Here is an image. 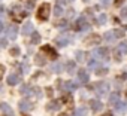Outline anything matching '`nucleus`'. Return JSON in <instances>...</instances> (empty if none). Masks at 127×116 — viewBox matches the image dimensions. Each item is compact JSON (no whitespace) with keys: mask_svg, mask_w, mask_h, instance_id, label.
Instances as JSON below:
<instances>
[{"mask_svg":"<svg viewBox=\"0 0 127 116\" xmlns=\"http://www.w3.org/2000/svg\"><path fill=\"white\" fill-rule=\"evenodd\" d=\"M57 25H58V27H60L61 30H66V28L69 27V24H67V21H60V22H58Z\"/></svg>","mask_w":127,"mask_h":116,"instance_id":"28","label":"nucleus"},{"mask_svg":"<svg viewBox=\"0 0 127 116\" xmlns=\"http://www.w3.org/2000/svg\"><path fill=\"white\" fill-rule=\"evenodd\" d=\"M118 49H120L121 52H127V42H121L120 46H118Z\"/></svg>","mask_w":127,"mask_h":116,"instance_id":"29","label":"nucleus"},{"mask_svg":"<svg viewBox=\"0 0 127 116\" xmlns=\"http://www.w3.org/2000/svg\"><path fill=\"white\" fill-rule=\"evenodd\" d=\"M64 88H66L67 91H75V89H76V83L69 80V82H66V83H64Z\"/></svg>","mask_w":127,"mask_h":116,"instance_id":"23","label":"nucleus"},{"mask_svg":"<svg viewBox=\"0 0 127 116\" xmlns=\"http://www.w3.org/2000/svg\"><path fill=\"white\" fill-rule=\"evenodd\" d=\"M3 28H5V27H3V22L0 21V31H3Z\"/></svg>","mask_w":127,"mask_h":116,"instance_id":"41","label":"nucleus"},{"mask_svg":"<svg viewBox=\"0 0 127 116\" xmlns=\"http://www.w3.org/2000/svg\"><path fill=\"white\" fill-rule=\"evenodd\" d=\"M54 14H55V17H60V15L63 14V8H61L60 5H55V8H54Z\"/></svg>","mask_w":127,"mask_h":116,"instance_id":"25","label":"nucleus"},{"mask_svg":"<svg viewBox=\"0 0 127 116\" xmlns=\"http://www.w3.org/2000/svg\"><path fill=\"white\" fill-rule=\"evenodd\" d=\"M6 82H8V85H17L18 82H20V76L18 75H9L8 76V79H6Z\"/></svg>","mask_w":127,"mask_h":116,"instance_id":"13","label":"nucleus"},{"mask_svg":"<svg viewBox=\"0 0 127 116\" xmlns=\"http://www.w3.org/2000/svg\"><path fill=\"white\" fill-rule=\"evenodd\" d=\"M102 116H114V115H112V112H106V113H103Z\"/></svg>","mask_w":127,"mask_h":116,"instance_id":"40","label":"nucleus"},{"mask_svg":"<svg viewBox=\"0 0 127 116\" xmlns=\"http://www.w3.org/2000/svg\"><path fill=\"white\" fill-rule=\"evenodd\" d=\"M75 116H87V109L85 107H78L75 110Z\"/></svg>","mask_w":127,"mask_h":116,"instance_id":"22","label":"nucleus"},{"mask_svg":"<svg viewBox=\"0 0 127 116\" xmlns=\"http://www.w3.org/2000/svg\"><path fill=\"white\" fill-rule=\"evenodd\" d=\"M118 103H120V95H118L117 92L111 94V95H109V104H111V106H117Z\"/></svg>","mask_w":127,"mask_h":116,"instance_id":"16","label":"nucleus"},{"mask_svg":"<svg viewBox=\"0 0 127 116\" xmlns=\"http://www.w3.org/2000/svg\"><path fill=\"white\" fill-rule=\"evenodd\" d=\"M51 69H52V72H55V73H58V72L61 70V66H60L58 63H55V64H52V67H51Z\"/></svg>","mask_w":127,"mask_h":116,"instance_id":"32","label":"nucleus"},{"mask_svg":"<svg viewBox=\"0 0 127 116\" xmlns=\"http://www.w3.org/2000/svg\"><path fill=\"white\" fill-rule=\"evenodd\" d=\"M34 63L37 64V66H42V64H45L46 63V58H45V55L40 52V54H37L36 57H34Z\"/></svg>","mask_w":127,"mask_h":116,"instance_id":"14","label":"nucleus"},{"mask_svg":"<svg viewBox=\"0 0 127 116\" xmlns=\"http://www.w3.org/2000/svg\"><path fill=\"white\" fill-rule=\"evenodd\" d=\"M106 73H108V69H106V67H99V69H97V75H99V76L106 75Z\"/></svg>","mask_w":127,"mask_h":116,"instance_id":"31","label":"nucleus"},{"mask_svg":"<svg viewBox=\"0 0 127 116\" xmlns=\"http://www.w3.org/2000/svg\"><path fill=\"white\" fill-rule=\"evenodd\" d=\"M21 34L27 36V34H33V24L32 22H26L21 28Z\"/></svg>","mask_w":127,"mask_h":116,"instance_id":"8","label":"nucleus"},{"mask_svg":"<svg viewBox=\"0 0 127 116\" xmlns=\"http://www.w3.org/2000/svg\"><path fill=\"white\" fill-rule=\"evenodd\" d=\"M91 88L97 92V95H99V97H102V95H105V94L108 92V83H105V82L93 83V85H90V89H91Z\"/></svg>","mask_w":127,"mask_h":116,"instance_id":"2","label":"nucleus"},{"mask_svg":"<svg viewBox=\"0 0 127 116\" xmlns=\"http://www.w3.org/2000/svg\"><path fill=\"white\" fill-rule=\"evenodd\" d=\"M114 34H115V37H123V36H124V31H123V30H115Z\"/></svg>","mask_w":127,"mask_h":116,"instance_id":"33","label":"nucleus"},{"mask_svg":"<svg viewBox=\"0 0 127 116\" xmlns=\"http://www.w3.org/2000/svg\"><path fill=\"white\" fill-rule=\"evenodd\" d=\"M103 40H106V42H114V40H115L114 31H106V33L103 34Z\"/></svg>","mask_w":127,"mask_h":116,"instance_id":"17","label":"nucleus"},{"mask_svg":"<svg viewBox=\"0 0 127 116\" xmlns=\"http://www.w3.org/2000/svg\"><path fill=\"white\" fill-rule=\"evenodd\" d=\"M0 109H2V112H3L5 115H8V116H12V115H14V112H12L11 106H9V104H6V103H0Z\"/></svg>","mask_w":127,"mask_h":116,"instance_id":"11","label":"nucleus"},{"mask_svg":"<svg viewBox=\"0 0 127 116\" xmlns=\"http://www.w3.org/2000/svg\"><path fill=\"white\" fill-rule=\"evenodd\" d=\"M90 25H88V22H87V19H85V17L84 15H81L78 19H76V30H87Z\"/></svg>","mask_w":127,"mask_h":116,"instance_id":"4","label":"nucleus"},{"mask_svg":"<svg viewBox=\"0 0 127 116\" xmlns=\"http://www.w3.org/2000/svg\"><path fill=\"white\" fill-rule=\"evenodd\" d=\"M123 79H127V73H123Z\"/></svg>","mask_w":127,"mask_h":116,"instance_id":"42","label":"nucleus"},{"mask_svg":"<svg viewBox=\"0 0 127 116\" xmlns=\"http://www.w3.org/2000/svg\"><path fill=\"white\" fill-rule=\"evenodd\" d=\"M88 69H90V70H97V69H99V61H97V60H90Z\"/></svg>","mask_w":127,"mask_h":116,"instance_id":"21","label":"nucleus"},{"mask_svg":"<svg viewBox=\"0 0 127 116\" xmlns=\"http://www.w3.org/2000/svg\"><path fill=\"white\" fill-rule=\"evenodd\" d=\"M69 2H73V0H69Z\"/></svg>","mask_w":127,"mask_h":116,"instance_id":"44","label":"nucleus"},{"mask_svg":"<svg viewBox=\"0 0 127 116\" xmlns=\"http://www.w3.org/2000/svg\"><path fill=\"white\" fill-rule=\"evenodd\" d=\"M106 22V15L103 14V15H99V18H97V24L99 25H102V24H105Z\"/></svg>","mask_w":127,"mask_h":116,"instance_id":"27","label":"nucleus"},{"mask_svg":"<svg viewBox=\"0 0 127 116\" xmlns=\"http://www.w3.org/2000/svg\"><path fill=\"white\" fill-rule=\"evenodd\" d=\"M76 58H78L79 61H82V60H84V55H82L81 52H76Z\"/></svg>","mask_w":127,"mask_h":116,"instance_id":"38","label":"nucleus"},{"mask_svg":"<svg viewBox=\"0 0 127 116\" xmlns=\"http://www.w3.org/2000/svg\"><path fill=\"white\" fill-rule=\"evenodd\" d=\"M8 45V39H0V48H5Z\"/></svg>","mask_w":127,"mask_h":116,"instance_id":"35","label":"nucleus"},{"mask_svg":"<svg viewBox=\"0 0 127 116\" xmlns=\"http://www.w3.org/2000/svg\"><path fill=\"white\" fill-rule=\"evenodd\" d=\"M64 69H66L67 73H72V72L75 70V63H73V61H67V63L64 64Z\"/></svg>","mask_w":127,"mask_h":116,"instance_id":"20","label":"nucleus"},{"mask_svg":"<svg viewBox=\"0 0 127 116\" xmlns=\"http://www.w3.org/2000/svg\"><path fill=\"white\" fill-rule=\"evenodd\" d=\"M18 107H20V110H30L32 109V103L27 100V98H24V100H21L20 103H18Z\"/></svg>","mask_w":127,"mask_h":116,"instance_id":"10","label":"nucleus"},{"mask_svg":"<svg viewBox=\"0 0 127 116\" xmlns=\"http://www.w3.org/2000/svg\"><path fill=\"white\" fill-rule=\"evenodd\" d=\"M11 55H14V57L20 55V49H18V48H12V49H11Z\"/></svg>","mask_w":127,"mask_h":116,"instance_id":"34","label":"nucleus"},{"mask_svg":"<svg viewBox=\"0 0 127 116\" xmlns=\"http://www.w3.org/2000/svg\"><path fill=\"white\" fill-rule=\"evenodd\" d=\"M123 2H124V0H115V6H120Z\"/></svg>","mask_w":127,"mask_h":116,"instance_id":"39","label":"nucleus"},{"mask_svg":"<svg viewBox=\"0 0 127 116\" xmlns=\"http://www.w3.org/2000/svg\"><path fill=\"white\" fill-rule=\"evenodd\" d=\"M20 92H21V94H23V95H27V94H29V92H30V88H29V86H27V85H23V86H21V88H20Z\"/></svg>","mask_w":127,"mask_h":116,"instance_id":"26","label":"nucleus"},{"mask_svg":"<svg viewBox=\"0 0 127 116\" xmlns=\"http://www.w3.org/2000/svg\"><path fill=\"white\" fill-rule=\"evenodd\" d=\"M93 55L94 57H97V58H100V60H109V49L108 48H97V49H94L93 51Z\"/></svg>","mask_w":127,"mask_h":116,"instance_id":"3","label":"nucleus"},{"mask_svg":"<svg viewBox=\"0 0 127 116\" xmlns=\"http://www.w3.org/2000/svg\"><path fill=\"white\" fill-rule=\"evenodd\" d=\"M42 54H43V55H48L49 58H55V57H57V52H55L49 45H45V46L42 48Z\"/></svg>","mask_w":127,"mask_h":116,"instance_id":"5","label":"nucleus"},{"mask_svg":"<svg viewBox=\"0 0 127 116\" xmlns=\"http://www.w3.org/2000/svg\"><path fill=\"white\" fill-rule=\"evenodd\" d=\"M34 6V0H29V3H27V9H32Z\"/></svg>","mask_w":127,"mask_h":116,"instance_id":"37","label":"nucleus"},{"mask_svg":"<svg viewBox=\"0 0 127 116\" xmlns=\"http://www.w3.org/2000/svg\"><path fill=\"white\" fill-rule=\"evenodd\" d=\"M121 18H123V19H127V8H124V9L121 11Z\"/></svg>","mask_w":127,"mask_h":116,"instance_id":"36","label":"nucleus"},{"mask_svg":"<svg viewBox=\"0 0 127 116\" xmlns=\"http://www.w3.org/2000/svg\"><path fill=\"white\" fill-rule=\"evenodd\" d=\"M49 11H51L49 3H43V5L39 8V11H37V18H39L40 21L48 19V17H49Z\"/></svg>","mask_w":127,"mask_h":116,"instance_id":"1","label":"nucleus"},{"mask_svg":"<svg viewBox=\"0 0 127 116\" xmlns=\"http://www.w3.org/2000/svg\"><path fill=\"white\" fill-rule=\"evenodd\" d=\"M39 42H40V34L36 33V31H33V34H32V43H39Z\"/></svg>","mask_w":127,"mask_h":116,"instance_id":"24","label":"nucleus"},{"mask_svg":"<svg viewBox=\"0 0 127 116\" xmlns=\"http://www.w3.org/2000/svg\"><path fill=\"white\" fill-rule=\"evenodd\" d=\"M69 42H70L69 36H60V37L57 39V45H58V46H66Z\"/></svg>","mask_w":127,"mask_h":116,"instance_id":"15","label":"nucleus"},{"mask_svg":"<svg viewBox=\"0 0 127 116\" xmlns=\"http://www.w3.org/2000/svg\"><path fill=\"white\" fill-rule=\"evenodd\" d=\"M114 58H115L117 61H121V51H120V49L114 51Z\"/></svg>","mask_w":127,"mask_h":116,"instance_id":"30","label":"nucleus"},{"mask_svg":"<svg viewBox=\"0 0 127 116\" xmlns=\"http://www.w3.org/2000/svg\"><path fill=\"white\" fill-rule=\"evenodd\" d=\"M106 2H109V0H102V3H106Z\"/></svg>","mask_w":127,"mask_h":116,"instance_id":"43","label":"nucleus"},{"mask_svg":"<svg viewBox=\"0 0 127 116\" xmlns=\"http://www.w3.org/2000/svg\"><path fill=\"white\" fill-rule=\"evenodd\" d=\"M17 33H18V30H17V27H15V25H9V27L6 28L8 39H11V40H14V39L17 37Z\"/></svg>","mask_w":127,"mask_h":116,"instance_id":"6","label":"nucleus"},{"mask_svg":"<svg viewBox=\"0 0 127 116\" xmlns=\"http://www.w3.org/2000/svg\"><path fill=\"white\" fill-rule=\"evenodd\" d=\"M60 107V103L58 101H55V100H52L51 103H48V106H46V109L48 110H57Z\"/></svg>","mask_w":127,"mask_h":116,"instance_id":"19","label":"nucleus"},{"mask_svg":"<svg viewBox=\"0 0 127 116\" xmlns=\"http://www.w3.org/2000/svg\"><path fill=\"white\" fill-rule=\"evenodd\" d=\"M100 40H102V37L99 34H91L87 40V45H96V43H100Z\"/></svg>","mask_w":127,"mask_h":116,"instance_id":"12","label":"nucleus"},{"mask_svg":"<svg viewBox=\"0 0 127 116\" xmlns=\"http://www.w3.org/2000/svg\"><path fill=\"white\" fill-rule=\"evenodd\" d=\"M115 110H117L118 113H124V112L127 110V103H118V104L115 106Z\"/></svg>","mask_w":127,"mask_h":116,"instance_id":"18","label":"nucleus"},{"mask_svg":"<svg viewBox=\"0 0 127 116\" xmlns=\"http://www.w3.org/2000/svg\"><path fill=\"white\" fill-rule=\"evenodd\" d=\"M90 107H91V110H93V112H99V110H102V109H103V104H102L97 98H94V100H91V101H90Z\"/></svg>","mask_w":127,"mask_h":116,"instance_id":"7","label":"nucleus"},{"mask_svg":"<svg viewBox=\"0 0 127 116\" xmlns=\"http://www.w3.org/2000/svg\"><path fill=\"white\" fill-rule=\"evenodd\" d=\"M76 77H78V80H79L81 83H85V82H88V79H90V76H88V73H87L85 70H79L78 75H76Z\"/></svg>","mask_w":127,"mask_h":116,"instance_id":"9","label":"nucleus"}]
</instances>
